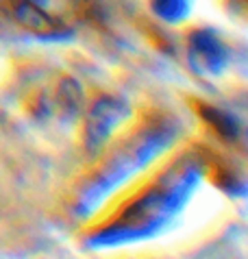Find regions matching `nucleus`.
Returning a JSON list of instances; mask_svg holds the SVG:
<instances>
[{"label": "nucleus", "mask_w": 248, "mask_h": 259, "mask_svg": "<svg viewBox=\"0 0 248 259\" xmlns=\"http://www.w3.org/2000/svg\"><path fill=\"white\" fill-rule=\"evenodd\" d=\"M9 13L20 28L39 39H63L72 35L68 24L50 11V0H9Z\"/></svg>", "instance_id": "1"}, {"label": "nucleus", "mask_w": 248, "mask_h": 259, "mask_svg": "<svg viewBox=\"0 0 248 259\" xmlns=\"http://www.w3.org/2000/svg\"><path fill=\"white\" fill-rule=\"evenodd\" d=\"M187 55L194 72L218 76L229 63V50L211 28H196L187 39Z\"/></svg>", "instance_id": "2"}, {"label": "nucleus", "mask_w": 248, "mask_h": 259, "mask_svg": "<svg viewBox=\"0 0 248 259\" xmlns=\"http://www.w3.org/2000/svg\"><path fill=\"white\" fill-rule=\"evenodd\" d=\"M129 116V105L115 96H103L90 107L85 124L87 148H98Z\"/></svg>", "instance_id": "3"}, {"label": "nucleus", "mask_w": 248, "mask_h": 259, "mask_svg": "<svg viewBox=\"0 0 248 259\" xmlns=\"http://www.w3.org/2000/svg\"><path fill=\"white\" fill-rule=\"evenodd\" d=\"M200 113L211 126L216 128L218 135H222L224 140L229 142H235L242 133V124L239 120L233 116V113L224 111V109H218V107H200Z\"/></svg>", "instance_id": "4"}, {"label": "nucleus", "mask_w": 248, "mask_h": 259, "mask_svg": "<svg viewBox=\"0 0 248 259\" xmlns=\"http://www.w3.org/2000/svg\"><path fill=\"white\" fill-rule=\"evenodd\" d=\"M150 11L166 24H181L189 13L187 0H148Z\"/></svg>", "instance_id": "5"}]
</instances>
